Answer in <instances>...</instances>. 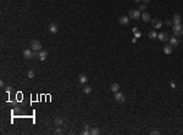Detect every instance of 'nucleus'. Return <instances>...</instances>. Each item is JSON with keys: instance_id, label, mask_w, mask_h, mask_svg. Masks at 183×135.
Returning a JSON list of instances; mask_svg holds the SVG:
<instances>
[{"instance_id": "1", "label": "nucleus", "mask_w": 183, "mask_h": 135, "mask_svg": "<svg viewBox=\"0 0 183 135\" xmlns=\"http://www.w3.org/2000/svg\"><path fill=\"white\" fill-rule=\"evenodd\" d=\"M173 33L176 37H179L183 34V24H173Z\"/></svg>"}, {"instance_id": "2", "label": "nucleus", "mask_w": 183, "mask_h": 135, "mask_svg": "<svg viewBox=\"0 0 183 135\" xmlns=\"http://www.w3.org/2000/svg\"><path fill=\"white\" fill-rule=\"evenodd\" d=\"M31 49L33 50V51H40V50H42V44H40V41L33 40V41L31 43Z\"/></svg>"}, {"instance_id": "3", "label": "nucleus", "mask_w": 183, "mask_h": 135, "mask_svg": "<svg viewBox=\"0 0 183 135\" xmlns=\"http://www.w3.org/2000/svg\"><path fill=\"white\" fill-rule=\"evenodd\" d=\"M115 100L117 101V102H120V103H123L125 101H126V97H125V95L122 94V92H115Z\"/></svg>"}, {"instance_id": "4", "label": "nucleus", "mask_w": 183, "mask_h": 135, "mask_svg": "<svg viewBox=\"0 0 183 135\" xmlns=\"http://www.w3.org/2000/svg\"><path fill=\"white\" fill-rule=\"evenodd\" d=\"M130 17L133 19H138L141 17V11L139 10H130Z\"/></svg>"}, {"instance_id": "5", "label": "nucleus", "mask_w": 183, "mask_h": 135, "mask_svg": "<svg viewBox=\"0 0 183 135\" xmlns=\"http://www.w3.org/2000/svg\"><path fill=\"white\" fill-rule=\"evenodd\" d=\"M152 24L155 29H160L161 26H162V22H161V19H159V18H154V19H152Z\"/></svg>"}, {"instance_id": "6", "label": "nucleus", "mask_w": 183, "mask_h": 135, "mask_svg": "<svg viewBox=\"0 0 183 135\" xmlns=\"http://www.w3.org/2000/svg\"><path fill=\"white\" fill-rule=\"evenodd\" d=\"M47 57H48V51H45V50H40L39 53H38V58H39L40 61H44Z\"/></svg>"}, {"instance_id": "7", "label": "nucleus", "mask_w": 183, "mask_h": 135, "mask_svg": "<svg viewBox=\"0 0 183 135\" xmlns=\"http://www.w3.org/2000/svg\"><path fill=\"white\" fill-rule=\"evenodd\" d=\"M157 38H159V40H161V41H167V40H168V34H167L166 32H161V33L157 34Z\"/></svg>"}, {"instance_id": "8", "label": "nucleus", "mask_w": 183, "mask_h": 135, "mask_svg": "<svg viewBox=\"0 0 183 135\" xmlns=\"http://www.w3.org/2000/svg\"><path fill=\"white\" fill-rule=\"evenodd\" d=\"M32 53H33V51H31L29 49H26V50H23V53H22V55H23V58H26V60H29V58H32Z\"/></svg>"}, {"instance_id": "9", "label": "nucleus", "mask_w": 183, "mask_h": 135, "mask_svg": "<svg viewBox=\"0 0 183 135\" xmlns=\"http://www.w3.org/2000/svg\"><path fill=\"white\" fill-rule=\"evenodd\" d=\"M49 30H50V33H52V34L58 33V30H59L58 24H56V23H51V24L49 26Z\"/></svg>"}, {"instance_id": "10", "label": "nucleus", "mask_w": 183, "mask_h": 135, "mask_svg": "<svg viewBox=\"0 0 183 135\" xmlns=\"http://www.w3.org/2000/svg\"><path fill=\"white\" fill-rule=\"evenodd\" d=\"M172 51H173V46H172L171 44H168V45H166V46L164 48V53H165L166 55H171Z\"/></svg>"}, {"instance_id": "11", "label": "nucleus", "mask_w": 183, "mask_h": 135, "mask_svg": "<svg viewBox=\"0 0 183 135\" xmlns=\"http://www.w3.org/2000/svg\"><path fill=\"white\" fill-rule=\"evenodd\" d=\"M172 21H173V24H181L182 18H181V16H179L178 14H175V15H173V18H172Z\"/></svg>"}, {"instance_id": "12", "label": "nucleus", "mask_w": 183, "mask_h": 135, "mask_svg": "<svg viewBox=\"0 0 183 135\" xmlns=\"http://www.w3.org/2000/svg\"><path fill=\"white\" fill-rule=\"evenodd\" d=\"M118 22H120L121 24H128L130 23V18H128L127 16H121L120 18H118Z\"/></svg>"}, {"instance_id": "13", "label": "nucleus", "mask_w": 183, "mask_h": 135, "mask_svg": "<svg viewBox=\"0 0 183 135\" xmlns=\"http://www.w3.org/2000/svg\"><path fill=\"white\" fill-rule=\"evenodd\" d=\"M170 44L172 45V46H177L178 44H179V41H178V39H177V37H172V38H170Z\"/></svg>"}, {"instance_id": "14", "label": "nucleus", "mask_w": 183, "mask_h": 135, "mask_svg": "<svg viewBox=\"0 0 183 135\" xmlns=\"http://www.w3.org/2000/svg\"><path fill=\"white\" fill-rule=\"evenodd\" d=\"M78 80H79V83H81V84H84V83H87L88 78H87V76H85V74H79V77H78Z\"/></svg>"}, {"instance_id": "15", "label": "nucleus", "mask_w": 183, "mask_h": 135, "mask_svg": "<svg viewBox=\"0 0 183 135\" xmlns=\"http://www.w3.org/2000/svg\"><path fill=\"white\" fill-rule=\"evenodd\" d=\"M142 18H143L144 22H149V21H152V18H150V14H148V12H143Z\"/></svg>"}, {"instance_id": "16", "label": "nucleus", "mask_w": 183, "mask_h": 135, "mask_svg": "<svg viewBox=\"0 0 183 135\" xmlns=\"http://www.w3.org/2000/svg\"><path fill=\"white\" fill-rule=\"evenodd\" d=\"M110 89H111V91H112V92H117V91H118V89H120V85H118L117 83H114V84H111Z\"/></svg>"}, {"instance_id": "17", "label": "nucleus", "mask_w": 183, "mask_h": 135, "mask_svg": "<svg viewBox=\"0 0 183 135\" xmlns=\"http://www.w3.org/2000/svg\"><path fill=\"white\" fill-rule=\"evenodd\" d=\"M55 124H56V127L62 125V124H63V119H62L61 117H56V118H55Z\"/></svg>"}, {"instance_id": "18", "label": "nucleus", "mask_w": 183, "mask_h": 135, "mask_svg": "<svg viewBox=\"0 0 183 135\" xmlns=\"http://www.w3.org/2000/svg\"><path fill=\"white\" fill-rule=\"evenodd\" d=\"M132 30H133V33H134V37H136V38H141V37H142V33L138 30V28H136V27H134Z\"/></svg>"}, {"instance_id": "19", "label": "nucleus", "mask_w": 183, "mask_h": 135, "mask_svg": "<svg viewBox=\"0 0 183 135\" xmlns=\"http://www.w3.org/2000/svg\"><path fill=\"white\" fill-rule=\"evenodd\" d=\"M99 133H100V130H99V128H96V127H94V128L90 129V134L92 135H98Z\"/></svg>"}, {"instance_id": "20", "label": "nucleus", "mask_w": 183, "mask_h": 135, "mask_svg": "<svg viewBox=\"0 0 183 135\" xmlns=\"http://www.w3.org/2000/svg\"><path fill=\"white\" fill-rule=\"evenodd\" d=\"M157 37V33L155 32V30H150V32H149V38L150 39H155Z\"/></svg>"}, {"instance_id": "21", "label": "nucleus", "mask_w": 183, "mask_h": 135, "mask_svg": "<svg viewBox=\"0 0 183 135\" xmlns=\"http://www.w3.org/2000/svg\"><path fill=\"white\" fill-rule=\"evenodd\" d=\"M82 134H83V135H88V134H90V130H89V125H84V129H83Z\"/></svg>"}, {"instance_id": "22", "label": "nucleus", "mask_w": 183, "mask_h": 135, "mask_svg": "<svg viewBox=\"0 0 183 135\" xmlns=\"http://www.w3.org/2000/svg\"><path fill=\"white\" fill-rule=\"evenodd\" d=\"M83 91L85 92V94H90V92H92V87H85L83 89Z\"/></svg>"}, {"instance_id": "23", "label": "nucleus", "mask_w": 183, "mask_h": 135, "mask_svg": "<svg viewBox=\"0 0 183 135\" xmlns=\"http://www.w3.org/2000/svg\"><path fill=\"white\" fill-rule=\"evenodd\" d=\"M27 76H28V78H29V79H32V78H34V71H29Z\"/></svg>"}, {"instance_id": "24", "label": "nucleus", "mask_w": 183, "mask_h": 135, "mask_svg": "<svg viewBox=\"0 0 183 135\" xmlns=\"http://www.w3.org/2000/svg\"><path fill=\"white\" fill-rule=\"evenodd\" d=\"M145 9H146V5L145 4H142L141 6H139V11H144Z\"/></svg>"}, {"instance_id": "25", "label": "nucleus", "mask_w": 183, "mask_h": 135, "mask_svg": "<svg viewBox=\"0 0 183 135\" xmlns=\"http://www.w3.org/2000/svg\"><path fill=\"white\" fill-rule=\"evenodd\" d=\"M38 53H39V51H33V53H32V58H34L38 55Z\"/></svg>"}, {"instance_id": "26", "label": "nucleus", "mask_w": 183, "mask_h": 135, "mask_svg": "<svg viewBox=\"0 0 183 135\" xmlns=\"http://www.w3.org/2000/svg\"><path fill=\"white\" fill-rule=\"evenodd\" d=\"M61 133H62L61 128H56V129H55V134H61Z\"/></svg>"}, {"instance_id": "27", "label": "nucleus", "mask_w": 183, "mask_h": 135, "mask_svg": "<svg viewBox=\"0 0 183 135\" xmlns=\"http://www.w3.org/2000/svg\"><path fill=\"white\" fill-rule=\"evenodd\" d=\"M152 134H153V135H157V134H159V131H157V130H153V131H152Z\"/></svg>"}, {"instance_id": "28", "label": "nucleus", "mask_w": 183, "mask_h": 135, "mask_svg": "<svg viewBox=\"0 0 183 135\" xmlns=\"http://www.w3.org/2000/svg\"><path fill=\"white\" fill-rule=\"evenodd\" d=\"M166 24L167 26H171L172 24V21H166Z\"/></svg>"}, {"instance_id": "29", "label": "nucleus", "mask_w": 183, "mask_h": 135, "mask_svg": "<svg viewBox=\"0 0 183 135\" xmlns=\"http://www.w3.org/2000/svg\"><path fill=\"white\" fill-rule=\"evenodd\" d=\"M6 91H7V92L11 91V87H6Z\"/></svg>"}, {"instance_id": "30", "label": "nucleus", "mask_w": 183, "mask_h": 135, "mask_svg": "<svg viewBox=\"0 0 183 135\" xmlns=\"http://www.w3.org/2000/svg\"><path fill=\"white\" fill-rule=\"evenodd\" d=\"M132 43H133V44H134V43H137V38H136V37L132 39Z\"/></svg>"}, {"instance_id": "31", "label": "nucleus", "mask_w": 183, "mask_h": 135, "mask_svg": "<svg viewBox=\"0 0 183 135\" xmlns=\"http://www.w3.org/2000/svg\"><path fill=\"white\" fill-rule=\"evenodd\" d=\"M143 1H144V4H146V3H149V1H150V0H143Z\"/></svg>"}, {"instance_id": "32", "label": "nucleus", "mask_w": 183, "mask_h": 135, "mask_svg": "<svg viewBox=\"0 0 183 135\" xmlns=\"http://www.w3.org/2000/svg\"><path fill=\"white\" fill-rule=\"evenodd\" d=\"M134 1H136V3H138V1H141V0H134Z\"/></svg>"}, {"instance_id": "33", "label": "nucleus", "mask_w": 183, "mask_h": 135, "mask_svg": "<svg viewBox=\"0 0 183 135\" xmlns=\"http://www.w3.org/2000/svg\"><path fill=\"white\" fill-rule=\"evenodd\" d=\"M182 19H183V18H182Z\"/></svg>"}]
</instances>
